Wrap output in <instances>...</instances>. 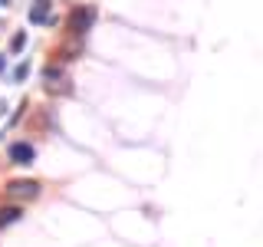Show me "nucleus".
I'll use <instances>...</instances> for the list:
<instances>
[{
	"instance_id": "obj_1",
	"label": "nucleus",
	"mask_w": 263,
	"mask_h": 247,
	"mask_svg": "<svg viewBox=\"0 0 263 247\" xmlns=\"http://www.w3.org/2000/svg\"><path fill=\"white\" fill-rule=\"evenodd\" d=\"M92 20H96L92 7H76V10L69 13V30L72 33H86L89 27H92Z\"/></svg>"
},
{
	"instance_id": "obj_2",
	"label": "nucleus",
	"mask_w": 263,
	"mask_h": 247,
	"mask_svg": "<svg viewBox=\"0 0 263 247\" xmlns=\"http://www.w3.org/2000/svg\"><path fill=\"white\" fill-rule=\"evenodd\" d=\"M7 195L30 201V198H36V195H40V185H36V181H10V185H7Z\"/></svg>"
},
{
	"instance_id": "obj_3",
	"label": "nucleus",
	"mask_w": 263,
	"mask_h": 247,
	"mask_svg": "<svg viewBox=\"0 0 263 247\" xmlns=\"http://www.w3.org/2000/svg\"><path fill=\"white\" fill-rule=\"evenodd\" d=\"M33 158H36V152H33L30 142H13L10 145V162L13 165H33Z\"/></svg>"
},
{
	"instance_id": "obj_4",
	"label": "nucleus",
	"mask_w": 263,
	"mask_h": 247,
	"mask_svg": "<svg viewBox=\"0 0 263 247\" xmlns=\"http://www.w3.org/2000/svg\"><path fill=\"white\" fill-rule=\"evenodd\" d=\"M13 221H20V208H0V227L13 224Z\"/></svg>"
},
{
	"instance_id": "obj_5",
	"label": "nucleus",
	"mask_w": 263,
	"mask_h": 247,
	"mask_svg": "<svg viewBox=\"0 0 263 247\" xmlns=\"http://www.w3.org/2000/svg\"><path fill=\"white\" fill-rule=\"evenodd\" d=\"M46 10H49V4H46V0H40V4L30 10V20H33V23H43V20H46Z\"/></svg>"
},
{
	"instance_id": "obj_6",
	"label": "nucleus",
	"mask_w": 263,
	"mask_h": 247,
	"mask_svg": "<svg viewBox=\"0 0 263 247\" xmlns=\"http://www.w3.org/2000/svg\"><path fill=\"white\" fill-rule=\"evenodd\" d=\"M27 46V30H20V33H13V40H10V53H20V49Z\"/></svg>"
},
{
	"instance_id": "obj_7",
	"label": "nucleus",
	"mask_w": 263,
	"mask_h": 247,
	"mask_svg": "<svg viewBox=\"0 0 263 247\" xmlns=\"http://www.w3.org/2000/svg\"><path fill=\"white\" fill-rule=\"evenodd\" d=\"M27 76H30V63H20L13 69V79H27Z\"/></svg>"
},
{
	"instance_id": "obj_8",
	"label": "nucleus",
	"mask_w": 263,
	"mask_h": 247,
	"mask_svg": "<svg viewBox=\"0 0 263 247\" xmlns=\"http://www.w3.org/2000/svg\"><path fill=\"white\" fill-rule=\"evenodd\" d=\"M4 66H7V56H0V69H4Z\"/></svg>"
}]
</instances>
